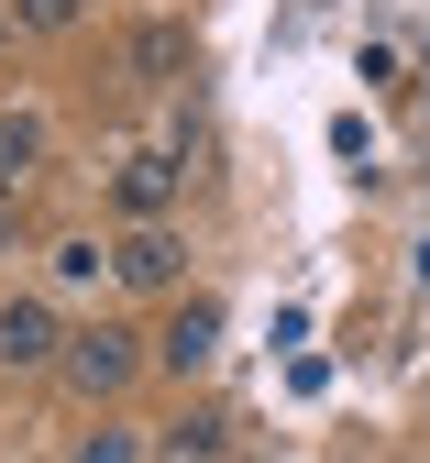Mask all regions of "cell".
<instances>
[{
    "label": "cell",
    "instance_id": "1",
    "mask_svg": "<svg viewBox=\"0 0 430 463\" xmlns=\"http://www.w3.org/2000/svg\"><path fill=\"white\" fill-rule=\"evenodd\" d=\"M133 331H67V386L78 397H121V386H133Z\"/></svg>",
    "mask_w": 430,
    "mask_h": 463
},
{
    "label": "cell",
    "instance_id": "2",
    "mask_svg": "<svg viewBox=\"0 0 430 463\" xmlns=\"http://www.w3.org/2000/svg\"><path fill=\"white\" fill-rule=\"evenodd\" d=\"M177 254H188V243H177L166 221H133V232L110 243V276H121V287H177Z\"/></svg>",
    "mask_w": 430,
    "mask_h": 463
},
{
    "label": "cell",
    "instance_id": "3",
    "mask_svg": "<svg viewBox=\"0 0 430 463\" xmlns=\"http://www.w3.org/2000/svg\"><path fill=\"white\" fill-rule=\"evenodd\" d=\"M0 364H67V331H55L44 298H12V309H0Z\"/></svg>",
    "mask_w": 430,
    "mask_h": 463
},
{
    "label": "cell",
    "instance_id": "4",
    "mask_svg": "<svg viewBox=\"0 0 430 463\" xmlns=\"http://www.w3.org/2000/svg\"><path fill=\"white\" fill-rule=\"evenodd\" d=\"M210 354H221V309H210V298H188V309L155 331V364H177V375H199Z\"/></svg>",
    "mask_w": 430,
    "mask_h": 463
},
{
    "label": "cell",
    "instance_id": "5",
    "mask_svg": "<svg viewBox=\"0 0 430 463\" xmlns=\"http://www.w3.org/2000/svg\"><path fill=\"white\" fill-rule=\"evenodd\" d=\"M166 199H177V165L166 155H133V165H121V210H133V221H166Z\"/></svg>",
    "mask_w": 430,
    "mask_h": 463
},
{
    "label": "cell",
    "instance_id": "6",
    "mask_svg": "<svg viewBox=\"0 0 430 463\" xmlns=\"http://www.w3.org/2000/svg\"><path fill=\"white\" fill-rule=\"evenodd\" d=\"M133 67H144V78L166 89L177 67H188V23H144V33H133Z\"/></svg>",
    "mask_w": 430,
    "mask_h": 463
},
{
    "label": "cell",
    "instance_id": "7",
    "mask_svg": "<svg viewBox=\"0 0 430 463\" xmlns=\"http://www.w3.org/2000/svg\"><path fill=\"white\" fill-rule=\"evenodd\" d=\"M221 430H232L221 409H199V420H177V430H166V463H221Z\"/></svg>",
    "mask_w": 430,
    "mask_h": 463
},
{
    "label": "cell",
    "instance_id": "8",
    "mask_svg": "<svg viewBox=\"0 0 430 463\" xmlns=\"http://www.w3.org/2000/svg\"><path fill=\"white\" fill-rule=\"evenodd\" d=\"M33 155H44V122H33V110H0V188H12Z\"/></svg>",
    "mask_w": 430,
    "mask_h": 463
},
{
    "label": "cell",
    "instance_id": "9",
    "mask_svg": "<svg viewBox=\"0 0 430 463\" xmlns=\"http://www.w3.org/2000/svg\"><path fill=\"white\" fill-rule=\"evenodd\" d=\"M78 463H144V441H133V430H89Z\"/></svg>",
    "mask_w": 430,
    "mask_h": 463
},
{
    "label": "cell",
    "instance_id": "10",
    "mask_svg": "<svg viewBox=\"0 0 430 463\" xmlns=\"http://www.w3.org/2000/svg\"><path fill=\"white\" fill-rule=\"evenodd\" d=\"M23 23H44V33H55V23H78V0H23Z\"/></svg>",
    "mask_w": 430,
    "mask_h": 463
},
{
    "label": "cell",
    "instance_id": "11",
    "mask_svg": "<svg viewBox=\"0 0 430 463\" xmlns=\"http://www.w3.org/2000/svg\"><path fill=\"white\" fill-rule=\"evenodd\" d=\"M0 243H12V210H0Z\"/></svg>",
    "mask_w": 430,
    "mask_h": 463
},
{
    "label": "cell",
    "instance_id": "12",
    "mask_svg": "<svg viewBox=\"0 0 430 463\" xmlns=\"http://www.w3.org/2000/svg\"><path fill=\"white\" fill-rule=\"evenodd\" d=\"M419 276H430V254H419Z\"/></svg>",
    "mask_w": 430,
    "mask_h": 463
}]
</instances>
